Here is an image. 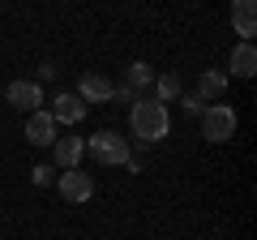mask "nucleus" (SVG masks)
<instances>
[{"mask_svg": "<svg viewBox=\"0 0 257 240\" xmlns=\"http://www.w3.org/2000/svg\"><path fill=\"white\" fill-rule=\"evenodd\" d=\"M231 26H236V35L244 39V43H253V35H257V9H253V0H236V5H231Z\"/></svg>", "mask_w": 257, "mask_h": 240, "instance_id": "9d476101", "label": "nucleus"}, {"mask_svg": "<svg viewBox=\"0 0 257 240\" xmlns=\"http://www.w3.org/2000/svg\"><path fill=\"white\" fill-rule=\"evenodd\" d=\"M82 155H86V138H56V163L64 172H73L82 163Z\"/></svg>", "mask_w": 257, "mask_h": 240, "instance_id": "9b49d317", "label": "nucleus"}, {"mask_svg": "<svg viewBox=\"0 0 257 240\" xmlns=\"http://www.w3.org/2000/svg\"><path fill=\"white\" fill-rule=\"evenodd\" d=\"M52 120H56V125H82V120H86V103L77 99V94H56Z\"/></svg>", "mask_w": 257, "mask_h": 240, "instance_id": "1a4fd4ad", "label": "nucleus"}, {"mask_svg": "<svg viewBox=\"0 0 257 240\" xmlns=\"http://www.w3.org/2000/svg\"><path fill=\"white\" fill-rule=\"evenodd\" d=\"M56 125L52 120V111H30L26 116V138H30V146H56Z\"/></svg>", "mask_w": 257, "mask_h": 240, "instance_id": "423d86ee", "label": "nucleus"}, {"mask_svg": "<svg viewBox=\"0 0 257 240\" xmlns=\"http://www.w3.org/2000/svg\"><path fill=\"white\" fill-rule=\"evenodd\" d=\"M155 90H159V103L167 107V99H176V94H180V77H172V73L155 77Z\"/></svg>", "mask_w": 257, "mask_h": 240, "instance_id": "4468645a", "label": "nucleus"}, {"mask_svg": "<svg viewBox=\"0 0 257 240\" xmlns=\"http://www.w3.org/2000/svg\"><path fill=\"white\" fill-rule=\"evenodd\" d=\"M30 180H35V185H52L56 176H52V167H43V163H39V167H30Z\"/></svg>", "mask_w": 257, "mask_h": 240, "instance_id": "2eb2a0df", "label": "nucleus"}, {"mask_svg": "<svg viewBox=\"0 0 257 240\" xmlns=\"http://www.w3.org/2000/svg\"><path fill=\"white\" fill-rule=\"evenodd\" d=\"M231 133H236V111L231 107L214 103V107L202 111V138L206 142H231Z\"/></svg>", "mask_w": 257, "mask_h": 240, "instance_id": "7ed1b4c3", "label": "nucleus"}, {"mask_svg": "<svg viewBox=\"0 0 257 240\" xmlns=\"http://www.w3.org/2000/svg\"><path fill=\"white\" fill-rule=\"evenodd\" d=\"M60 197L64 202H73V206H82V202H90L94 197V180L86 172H60Z\"/></svg>", "mask_w": 257, "mask_h": 240, "instance_id": "20e7f679", "label": "nucleus"}, {"mask_svg": "<svg viewBox=\"0 0 257 240\" xmlns=\"http://www.w3.org/2000/svg\"><path fill=\"white\" fill-rule=\"evenodd\" d=\"M111 94H116V86L99 73H82V82H77V99L82 103H107Z\"/></svg>", "mask_w": 257, "mask_h": 240, "instance_id": "6e6552de", "label": "nucleus"}, {"mask_svg": "<svg viewBox=\"0 0 257 240\" xmlns=\"http://www.w3.org/2000/svg\"><path fill=\"white\" fill-rule=\"evenodd\" d=\"M150 82H155V69H150L146 60H133V65L124 69V86H120V94H124V99H133V103H138V94L146 90Z\"/></svg>", "mask_w": 257, "mask_h": 240, "instance_id": "0eeeda50", "label": "nucleus"}, {"mask_svg": "<svg viewBox=\"0 0 257 240\" xmlns=\"http://www.w3.org/2000/svg\"><path fill=\"white\" fill-rule=\"evenodd\" d=\"M227 90V73H219V69H210V73H202L197 77V99H219V94Z\"/></svg>", "mask_w": 257, "mask_h": 240, "instance_id": "ddd939ff", "label": "nucleus"}, {"mask_svg": "<svg viewBox=\"0 0 257 240\" xmlns=\"http://www.w3.org/2000/svg\"><path fill=\"white\" fill-rule=\"evenodd\" d=\"M128 125H133V138L138 142H163L167 129H172V116L159 99H138L133 111H128Z\"/></svg>", "mask_w": 257, "mask_h": 240, "instance_id": "f257e3e1", "label": "nucleus"}, {"mask_svg": "<svg viewBox=\"0 0 257 240\" xmlns=\"http://www.w3.org/2000/svg\"><path fill=\"white\" fill-rule=\"evenodd\" d=\"M231 73H236V77H253V73H257V52H253V43L231 47Z\"/></svg>", "mask_w": 257, "mask_h": 240, "instance_id": "f8f14e48", "label": "nucleus"}, {"mask_svg": "<svg viewBox=\"0 0 257 240\" xmlns=\"http://www.w3.org/2000/svg\"><path fill=\"white\" fill-rule=\"evenodd\" d=\"M5 99H9V107H18V111H39V103H43V86L22 77V82H9Z\"/></svg>", "mask_w": 257, "mask_h": 240, "instance_id": "39448f33", "label": "nucleus"}, {"mask_svg": "<svg viewBox=\"0 0 257 240\" xmlns=\"http://www.w3.org/2000/svg\"><path fill=\"white\" fill-rule=\"evenodd\" d=\"M184 107H189V111H206V103L197 99V94H184Z\"/></svg>", "mask_w": 257, "mask_h": 240, "instance_id": "dca6fc26", "label": "nucleus"}, {"mask_svg": "<svg viewBox=\"0 0 257 240\" xmlns=\"http://www.w3.org/2000/svg\"><path fill=\"white\" fill-rule=\"evenodd\" d=\"M86 146H90V150H94V159H99V163H107V167H124V163H128V138H120L116 129L94 133Z\"/></svg>", "mask_w": 257, "mask_h": 240, "instance_id": "f03ea898", "label": "nucleus"}]
</instances>
